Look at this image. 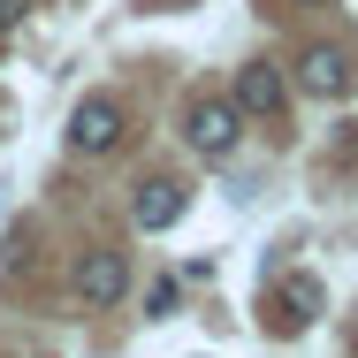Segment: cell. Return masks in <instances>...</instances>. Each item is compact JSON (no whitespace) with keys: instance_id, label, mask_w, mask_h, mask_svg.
Returning <instances> with one entry per match:
<instances>
[{"instance_id":"1","label":"cell","mask_w":358,"mask_h":358,"mask_svg":"<svg viewBox=\"0 0 358 358\" xmlns=\"http://www.w3.org/2000/svg\"><path fill=\"white\" fill-rule=\"evenodd\" d=\"M183 138L199 160H229L236 138H244V115H236V99H191V115H183Z\"/></svg>"},{"instance_id":"2","label":"cell","mask_w":358,"mask_h":358,"mask_svg":"<svg viewBox=\"0 0 358 358\" xmlns=\"http://www.w3.org/2000/svg\"><path fill=\"white\" fill-rule=\"evenodd\" d=\"M236 115H259V122H282V107H289V84H282V69L275 62H244L236 69Z\"/></svg>"},{"instance_id":"3","label":"cell","mask_w":358,"mask_h":358,"mask_svg":"<svg viewBox=\"0 0 358 358\" xmlns=\"http://www.w3.org/2000/svg\"><path fill=\"white\" fill-rule=\"evenodd\" d=\"M122 289H130V259H122V252H84V259H76V297H84L92 313L122 305Z\"/></svg>"},{"instance_id":"4","label":"cell","mask_w":358,"mask_h":358,"mask_svg":"<svg viewBox=\"0 0 358 358\" xmlns=\"http://www.w3.org/2000/svg\"><path fill=\"white\" fill-rule=\"evenodd\" d=\"M267 313H275V336H305L320 320V282L313 275H282L275 297H267Z\"/></svg>"},{"instance_id":"5","label":"cell","mask_w":358,"mask_h":358,"mask_svg":"<svg viewBox=\"0 0 358 358\" xmlns=\"http://www.w3.org/2000/svg\"><path fill=\"white\" fill-rule=\"evenodd\" d=\"M297 84H305L313 99H343V92H351V54H343V46H305V54H297Z\"/></svg>"},{"instance_id":"6","label":"cell","mask_w":358,"mask_h":358,"mask_svg":"<svg viewBox=\"0 0 358 358\" xmlns=\"http://www.w3.org/2000/svg\"><path fill=\"white\" fill-rule=\"evenodd\" d=\"M69 145L76 152H115V145H122V107H115V99H84L69 115Z\"/></svg>"},{"instance_id":"7","label":"cell","mask_w":358,"mask_h":358,"mask_svg":"<svg viewBox=\"0 0 358 358\" xmlns=\"http://www.w3.org/2000/svg\"><path fill=\"white\" fill-rule=\"evenodd\" d=\"M183 183H168V176H152V183H138V199H130V214H138V229H176L183 221Z\"/></svg>"},{"instance_id":"8","label":"cell","mask_w":358,"mask_h":358,"mask_svg":"<svg viewBox=\"0 0 358 358\" xmlns=\"http://www.w3.org/2000/svg\"><path fill=\"white\" fill-rule=\"evenodd\" d=\"M23 15H31V0H0V31H15Z\"/></svg>"}]
</instances>
